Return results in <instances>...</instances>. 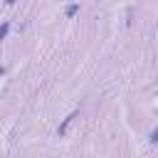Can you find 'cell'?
<instances>
[{
	"label": "cell",
	"instance_id": "obj_1",
	"mask_svg": "<svg viewBox=\"0 0 158 158\" xmlns=\"http://www.w3.org/2000/svg\"><path fill=\"white\" fill-rule=\"evenodd\" d=\"M74 118H77V111H72V114H69V116H67V118L57 126V136H64V133H67V128L72 126V121H74Z\"/></svg>",
	"mask_w": 158,
	"mask_h": 158
},
{
	"label": "cell",
	"instance_id": "obj_2",
	"mask_svg": "<svg viewBox=\"0 0 158 158\" xmlns=\"http://www.w3.org/2000/svg\"><path fill=\"white\" fill-rule=\"evenodd\" d=\"M77 12H79V5H77V2H72V5L64 7V15H67V17H74Z\"/></svg>",
	"mask_w": 158,
	"mask_h": 158
},
{
	"label": "cell",
	"instance_id": "obj_3",
	"mask_svg": "<svg viewBox=\"0 0 158 158\" xmlns=\"http://www.w3.org/2000/svg\"><path fill=\"white\" fill-rule=\"evenodd\" d=\"M7 32H10V22H2V25H0V40H5Z\"/></svg>",
	"mask_w": 158,
	"mask_h": 158
},
{
	"label": "cell",
	"instance_id": "obj_5",
	"mask_svg": "<svg viewBox=\"0 0 158 158\" xmlns=\"http://www.w3.org/2000/svg\"><path fill=\"white\" fill-rule=\"evenodd\" d=\"M5 2H7V5H12V2H15V0H5Z\"/></svg>",
	"mask_w": 158,
	"mask_h": 158
},
{
	"label": "cell",
	"instance_id": "obj_4",
	"mask_svg": "<svg viewBox=\"0 0 158 158\" xmlns=\"http://www.w3.org/2000/svg\"><path fill=\"white\" fill-rule=\"evenodd\" d=\"M148 141H151V143H158V126H156V128L151 131V136H148Z\"/></svg>",
	"mask_w": 158,
	"mask_h": 158
}]
</instances>
